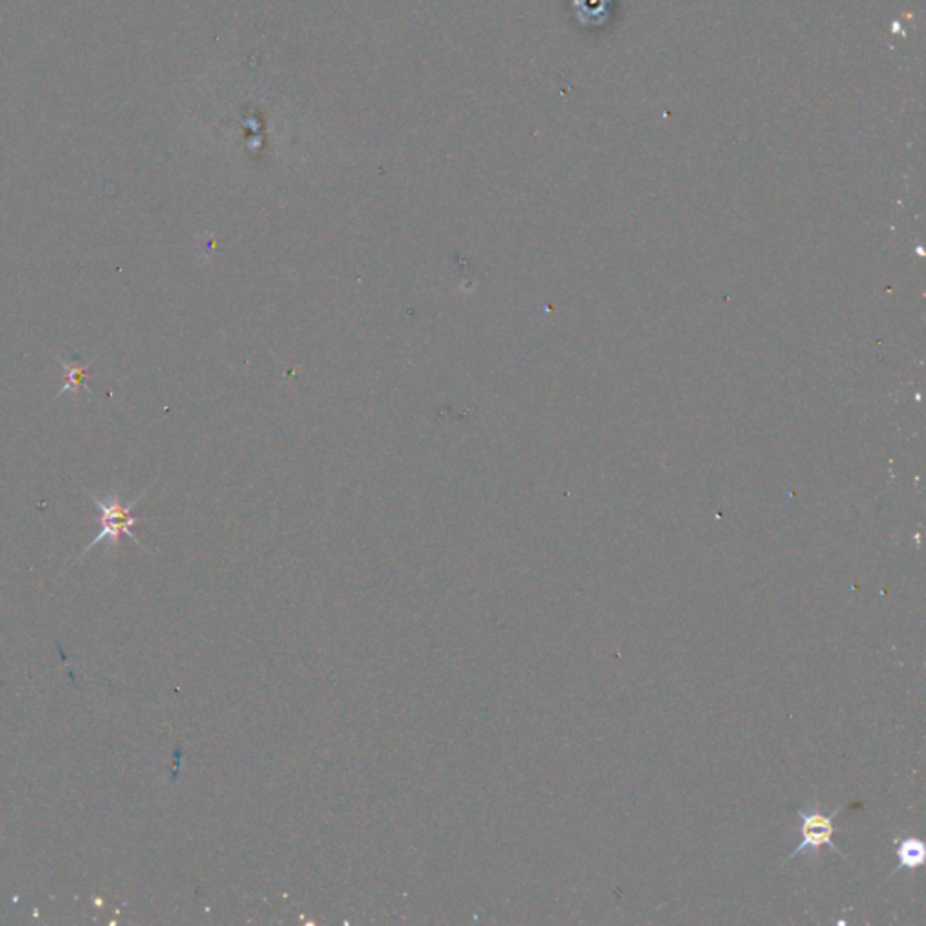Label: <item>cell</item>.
Listing matches in <instances>:
<instances>
[{"label":"cell","mask_w":926,"mask_h":926,"mask_svg":"<svg viewBox=\"0 0 926 926\" xmlns=\"http://www.w3.org/2000/svg\"><path fill=\"white\" fill-rule=\"evenodd\" d=\"M843 807H845V804H839L831 814L822 813L818 808L816 811H802V808L796 811V814L802 818V842L790 854V858L782 863V867L787 865L791 859L796 858L798 854L804 853L805 848H813L814 853L818 854L820 848L825 847V845L833 848L834 853L839 854L842 858H845V854L833 842L834 833H836L834 818L842 813Z\"/></svg>","instance_id":"obj_2"},{"label":"cell","mask_w":926,"mask_h":926,"mask_svg":"<svg viewBox=\"0 0 926 926\" xmlns=\"http://www.w3.org/2000/svg\"><path fill=\"white\" fill-rule=\"evenodd\" d=\"M925 858L926 847L922 839L908 836V838L899 839V842H897V859H899V867L916 871V868L922 867L923 863H925Z\"/></svg>","instance_id":"obj_3"},{"label":"cell","mask_w":926,"mask_h":926,"mask_svg":"<svg viewBox=\"0 0 926 926\" xmlns=\"http://www.w3.org/2000/svg\"><path fill=\"white\" fill-rule=\"evenodd\" d=\"M59 360L60 364H62V368L65 369V384L62 386V389L57 393V398L62 397V395L68 391L79 393V389H85V391L93 395V391L89 389V386L85 383H88L89 378V366L93 364L94 358L93 360H89L88 364H84V366H80V364L77 363H68L64 358H59Z\"/></svg>","instance_id":"obj_4"},{"label":"cell","mask_w":926,"mask_h":926,"mask_svg":"<svg viewBox=\"0 0 926 926\" xmlns=\"http://www.w3.org/2000/svg\"><path fill=\"white\" fill-rule=\"evenodd\" d=\"M89 496H91V500L94 501V506L99 507L100 510V532L99 536L93 539V543L85 547V550L82 554H80V558H84L88 552H91V550H93L96 545L102 543V541H108L111 547H116V545L120 543V535L128 536V538L133 539L134 543L143 547V545L140 543V539L133 535L134 525L140 523L142 520L131 516V512H133L134 507L140 503V500H142L143 496H145V492L138 496L136 500H134L131 506H122V503H120L119 496H109L105 500H102L99 496L91 495V492H89Z\"/></svg>","instance_id":"obj_1"}]
</instances>
